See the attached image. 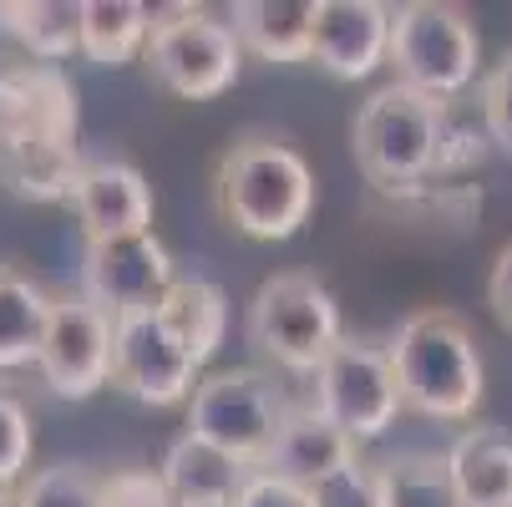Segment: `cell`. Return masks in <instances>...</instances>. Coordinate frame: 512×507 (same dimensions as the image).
I'll list each match as a JSON object with an SVG mask.
<instances>
[{"label":"cell","instance_id":"obj_26","mask_svg":"<svg viewBox=\"0 0 512 507\" xmlns=\"http://www.w3.org/2000/svg\"><path fill=\"white\" fill-rule=\"evenodd\" d=\"M31 411L11 396L0 391V492H16L26 482V467H31Z\"/></svg>","mask_w":512,"mask_h":507},{"label":"cell","instance_id":"obj_10","mask_svg":"<svg viewBox=\"0 0 512 507\" xmlns=\"http://www.w3.org/2000/svg\"><path fill=\"white\" fill-rule=\"evenodd\" d=\"M178 284L173 254L163 239L148 234H122V239H92L82 254V295L102 305L112 320L137 315V310H158L163 295Z\"/></svg>","mask_w":512,"mask_h":507},{"label":"cell","instance_id":"obj_31","mask_svg":"<svg viewBox=\"0 0 512 507\" xmlns=\"http://www.w3.org/2000/svg\"><path fill=\"white\" fill-rule=\"evenodd\" d=\"M487 305H492L497 325L512 330V244H502V254L492 259V274H487Z\"/></svg>","mask_w":512,"mask_h":507},{"label":"cell","instance_id":"obj_4","mask_svg":"<svg viewBox=\"0 0 512 507\" xmlns=\"http://www.w3.org/2000/svg\"><path fill=\"white\" fill-rule=\"evenodd\" d=\"M244 330L259 355H269L279 371H295V376H315L325 355L345 340L340 305L310 269L269 274L249 300Z\"/></svg>","mask_w":512,"mask_h":507},{"label":"cell","instance_id":"obj_1","mask_svg":"<svg viewBox=\"0 0 512 507\" xmlns=\"http://www.w3.org/2000/svg\"><path fill=\"white\" fill-rule=\"evenodd\" d=\"M213 203H218V219L239 229L244 239L279 244V239H295L310 224L315 173L289 142L249 132V137L229 142V153L218 158Z\"/></svg>","mask_w":512,"mask_h":507},{"label":"cell","instance_id":"obj_32","mask_svg":"<svg viewBox=\"0 0 512 507\" xmlns=\"http://www.w3.org/2000/svg\"><path fill=\"white\" fill-rule=\"evenodd\" d=\"M0 507H21V497L16 492H0Z\"/></svg>","mask_w":512,"mask_h":507},{"label":"cell","instance_id":"obj_5","mask_svg":"<svg viewBox=\"0 0 512 507\" xmlns=\"http://www.w3.org/2000/svg\"><path fill=\"white\" fill-rule=\"evenodd\" d=\"M482 41L462 6L447 0H411L391 11V71L411 92H426L436 102H457L477 82Z\"/></svg>","mask_w":512,"mask_h":507},{"label":"cell","instance_id":"obj_14","mask_svg":"<svg viewBox=\"0 0 512 507\" xmlns=\"http://www.w3.org/2000/svg\"><path fill=\"white\" fill-rule=\"evenodd\" d=\"M71 208H77V224H82L87 244L153 229V188L122 158L87 163L77 178V193H71Z\"/></svg>","mask_w":512,"mask_h":507},{"label":"cell","instance_id":"obj_19","mask_svg":"<svg viewBox=\"0 0 512 507\" xmlns=\"http://www.w3.org/2000/svg\"><path fill=\"white\" fill-rule=\"evenodd\" d=\"M0 36H11L36 61L82 56V0H0Z\"/></svg>","mask_w":512,"mask_h":507},{"label":"cell","instance_id":"obj_2","mask_svg":"<svg viewBox=\"0 0 512 507\" xmlns=\"http://www.w3.org/2000/svg\"><path fill=\"white\" fill-rule=\"evenodd\" d=\"M401 401L431 421H467L482 401V350L457 310H416L391 340Z\"/></svg>","mask_w":512,"mask_h":507},{"label":"cell","instance_id":"obj_25","mask_svg":"<svg viewBox=\"0 0 512 507\" xmlns=\"http://www.w3.org/2000/svg\"><path fill=\"white\" fill-rule=\"evenodd\" d=\"M21 507H102V477L77 467V462H56L31 472L16 487Z\"/></svg>","mask_w":512,"mask_h":507},{"label":"cell","instance_id":"obj_24","mask_svg":"<svg viewBox=\"0 0 512 507\" xmlns=\"http://www.w3.org/2000/svg\"><path fill=\"white\" fill-rule=\"evenodd\" d=\"M381 507H462L447 457H391L381 467Z\"/></svg>","mask_w":512,"mask_h":507},{"label":"cell","instance_id":"obj_9","mask_svg":"<svg viewBox=\"0 0 512 507\" xmlns=\"http://www.w3.org/2000/svg\"><path fill=\"white\" fill-rule=\"evenodd\" d=\"M112 330L117 320L92 305L82 289L77 295H56L46 345L36 355V376L61 401H87L102 386H112Z\"/></svg>","mask_w":512,"mask_h":507},{"label":"cell","instance_id":"obj_13","mask_svg":"<svg viewBox=\"0 0 512 507\" xmlns=\"http://www.w3.org/2000/svg\"><path fill=\"white\" fill-rule=\"evenodd\" d=\"M310 61L335 82H360L391 61V6L381 0H320Z\"/></svg>","mask_w":512,"mask_h":507},{"label":"cell","instance_id":"obj_20","mask_svg":"<svg viewBox=\"0 0 512 507\" xmlns=\"http://www.w3.org/2000/svg\"><path fill=\"white\" fill-rule=\"evenodd\" d=\"M51 310H56V295H46V284L0 264V371L36 366Z\"/></svg>","mask_w":512,"mask_h":507},{"label":"cell","instance_id":"obj_3","mask_svg":"<svg viewBox=\"0 0 512 507\" xmlns=\"http://www.w3.org/2000/svg\"><path fill=\"white\" fill-rule=\"evenodd\" d=\"M350 153L360 173L386 193L416 188L421 178L442 173L447 158V102L386 82L360 102L350 122Z\"/></svg>","mask_w":512,"mask_h":507},{"label":"cell","instance_id":"obj_21","mask_svg":"<svg viewBox=\"0 0 512 507\" xmlns=\"http://www.w3.org/2000/svg\"><path fill=\"white\" fill-rule=\"evenodd\" d=\"M158 315L173 330V340L193 355V366H208L213 350L224 345V330H229V295L213 279L188 274L163 295Z\"/></svg>","mask_w":512,"mask_h":507},{"label":"cell","instance_id":"obj_30","mask_svg":"<svg viewBox=\"0 0 512 507\" xmlns=\"http://www.w3.org/2000/svg\"><path fill=\"white\" fill-rule=\"evenodd\" d=\"M234 507H310V492L300 482L274 477V472H249V482L234 497Z\"/></svg>","mask_w":512,"mask_h":507},{"label":"cell","instance_id":"obj_7","mask_svg":"<svg viewBox=\"0 0 512 507\" xmlns=\"http://www.w3.org/2000/svg\"><path fill=\"white\" fill-rule=\"evenodd\" d=\"M289 416H295L289 396L254 366L203 376L193 401H188V431L193 437L224 447L244 467H264V457L279 442V431H284Z\"/></svg>","mask_w":512,"mask_h":507},{"label":"cell","instance_id":"obj_29","mask_svg":"<svg viewBox=\"0 0 512 507\" xmlns=\"http://www.w3.org/2000/svg\"><path fill=\"white\" fill-rule=\"evenodd\" d=\"M102 507H178L158 472H112L102 477Z\"/></svg>","mask_w":512,"mask_h":507},{"label":"cell","instance_id":"obj_17","mask_svg":"<svg viewBox=\"0 0 512 507\" xmlns=\"http://www.w3.org/2000/svg\"><path fill=\"white\" fill-rule=\"evenodd\" d=\"M315 6L320 0H239L229 11V26L244 46V56H264L279 66L310 61V36H315Z\"/></svg>","mask_w":512,"mask_h":507},{"label":"cell","instance_id":"obj_6","mask_svg":"<svg viewBox=\"0 0 512 507\" xmlns=\"http://www.w3.org/2000/svg\"><path fill=\"white\" fill-rule=\"evenodd\" d=\"M142 61H148L153 82L168 87L173 97L208 102L239 82L244 46L229 21L208 16L203 6H168V11H153V36Z\"/></svg>","mask_w":512,"mask_h":507},{"label":"cell","instance_id":"obj_22","mask_svg":"<svg viewBox=\"0 0 512 507\" xmlns=\"http://www.w3.org/2000/svg\"><path fill=\"white\" fill-rule=\"evenodd\" d=\"M82 153L71 142H16V148L0 153V183L26 203H56L77 193L82 178Z\"/></svg>","mask_w":512,"mask_h":507},{"label":"cell","instance_id":"obj_8","mask_svg":"<svg viewBox=\"0 0 512 507\" xmlns=\"http://www.w3.org/2000/svg\"><path fill=\"white\" fill-rule=\"evenodd\" d=\"M315 411L330 426H340L350 442L386 437V426L406 411L401 381L391 366V345L345 335L315 371Z\"/></svg>","mask_w":512,"mask_h":507},{"label":"cell","instance_id":"obj_12","mask_svg":"<svg viewBox=\"0 0 512 507\" xmlns=\"http://www.w3.org/2000/svg\"><path fill=\"white\" fill-rule=\"evenodd\" d=\"M77 87L51 61H0V153L16 142H71L77 148Z\"/></svg>","mask_w":512,"mask_h":507},{"label":"cell","instance_id":"obj_23","mask_svg":"<svg viewBox=\"0 0 512 507\" xmlns=\"http://www.w3.org/2000/svg\"><path fill=\"white\" fill-rule=\"evenodd\" d=\"M153 11L142 0H82V56L92 66H127L148 51Z\"/></svg>","mask_w":512,"mask_h":507},{"label":"cell","instance_id":"obj_16","mask_svg":"<svg viewBox=\"0 0 512 507\" xmlns=\"http://www.w3.org/2000/svg\"><path fill=\"white\" fill-rule=\"evenodd\" d=\"M355 462V442L345 437L340 426H330L315 406H300L295 416L284 421L279 442L269 447L264 467L259 472H274L284 482H300V487H315L320 477H330L335 467Z\"/></svg>","mask_w":512,"mask_h":507},{"label":"cell","instance_id":"obj_11","mask_svg":"<svg viewBox=\"0 0 512 507\" xmlns=\"http://www.w3.org/2000/svg\"><path fill=\"white\" fill-rule=\"evenodd\" d=\"M193 355L173 340L158 310L122 315L112 330V386L142 406H183L198 391Z\"/></svg>","mask_w":512,"mask_h":507},{"label":"cell","instance_id":"obj_28","mask_svg":"<svg viewBox=\"0 0 512 507\" xmlns=\"http://www.w3.org/2000/svg\"><path fill=\"white\" fill-rule=\"evenodd\" d=\"M482 117H487V132L502 153H512V51L487 71V82H482V97H477Z\"/></svg>","mask_w":512,"mask_h":507},{"label":"cell","instance_id":"obj_27","mask_svg":"<svg viewBox=\"0 0 512 507\" xmlns=\"http://www.w3.org/2000/svg\"><path fill=\"white\" fill-rule=\"evenodd\" d=\"M305 492H310V507H381V472H371L355 457Z\"/></svg>","mask_w":512,"mask_h":507},{"label":"cell","instance_id":"obj_18","mask_svg":"<svg viewBox=\"0 0 512 507\" xmlns=\"http://www.w3.org/2000/svg\"><path fill=\"white\" fill-rule=\"evenodd\" d=\"M462 507H512V437L497 426H467L447 452Z\"/></svg>","mask_w":512,"mask_h":507},{"label":"cell","instance_id":"obj_15","mask_svg":"<svg viewBox=\"0 0 512 507\" xmlns=\"http://www.w3.org/2000/svg\"><path fill=\"white\" fill-rule=\"evenodd\" d=\"M158 477H163V487L178 507H234V497L249 482V467L239 457H229L224 447L183 431V437L168 442Z\"/></svg>","mask_w":512,"mask_h":507}]
</instances>
